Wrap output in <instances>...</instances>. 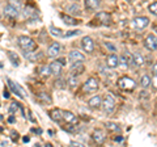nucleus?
I'll return each instance as SVG.
<instances>
[{
  "label": "nucleus",
  "mask_w": 157,
  "mask_h": 147,
  "mask_svg": "<svg viewBox=\"0 0 157 147\" xmlns=\"http://www.w3.org/2000/svg\"><path fill=\"white\" fill-rule=\"evenodd\" d=\"M18 46L22 49L24 51H30V50H36V42H34L30 37H26V36H21L18 37Z\"/></svg>",
  "instance_id": "1"
},
{
  "label": "nucleus",
  "mask_w": 157,
  "mask_h": 147,
  "mask_svg": "<svg viewBox=\"0 0 157 147\" xmlns=\"http://www.w3.org/2000/svg\"><path fill=\"white\" fill-rule=\"evenodd\" d=\"M118 85H119V88L121 89H123V91H132L136 87V83L132 80L131 77L123 76V77H121V79L118 80Z\"/></svg>",
  "instance_id": "2"
},
{
  "label": "nucleus",
  "mask_w": 157,
  "mask_h": 147,
  "mask_svg": "<svg viewBox=\"0 0 157 147\" xmlns=\"http://www.w3.org/2000/svg\"><path fill=\"white\" fill-rule=\"evenodd\" d=\"M102 108H104V110L106 112L107 114L113 113L114 109H115V100H114V97H113L111 95H106L104 101H102Z\"/></svg>",
  "instance_id": "3"
},
{
  "label": "nucleus",
  "mask_w": 157,
  "mask_h": 147,
  "mask_svg": "<svg viewBox=\"0 0 157 147\" xmlns=\"http://www.w3.org/2000/svg\"><path fill=\"white\" fill-rule=\"evenodd\" d=\"M98 89V81L94 77H89L82 85V92H94Z\"/></svg>",
  "instance_id": "4"
},
{
  "label": "nucleus",
  "mask_w": 157,
  "mask_h": 147,
  "mask_svg": "<svg viewBox=\"0 0 157 147\" xmlns=\"http://www.w3.org/2000/svg\"><path fill=\"white\" fill-rule=\"evenodd\" d=\"M7 83H8V85H9V88L12 89V92L14 95H17L20 99H24L25 97V91L22 89L21 87H20L18 84H16V83H13L11 79H7Z\"/></svg>",
  "instance_id": "5"
},
{
  "label": "nucleus",
  "mask_w": 157,
  "mask_h": 147,
  "mask_svg": "<svg viewBox=\"0 0 157 147\" xmlns=\"http://www.w3.org/2000/svg\"><path fill=\"white\" fill-rule=\"evenodd\" d=\"M132 24H134V26L137 29V30H141V29H144V28L148 26L149 18L145 17V16H143V17H135L134 22H132Z\"/></svg>",
  "instance_id": "6"
},
{
  "label": "nucleus",
  "mask_w": 157,
  "mask_h": 147,
  "mask_svg": "<svg viewBox=\"0 0 157 147\" xmlns=\"http://www.w3.org/2000/svg\"><path fill=\"white\" fill-rule=\"evenodd\" d=\"M144 45H145V47L148 49V50H152V51L156 50L157 49V37L153 36V34H149V36L145 38Z\"/></svg>",
  "instance_id": "7"
},
{
  "label": "nucleus",
  "mask_w": 157,
  "mask_h": 147,
  "mask_svg": "<svg viewBox=\"0 0 157 147\" xmlns=\"http://www.w3.org/2000/svg\"><path fill=\"white\" fill-rule=\"evenodd\" d=\"M18 9H20L18 7L9 3L8 6H6V8H4V14L8 16V17H17L18 16Z\"/></svg>",
  "instance_id": "8"
},
{
  "label": "nucleus",
  "mask_w": 157,
  "mask_h": 147,
  "mask_svg": "<svg viewBox=\"0 0 157 147\" xmlns=\"http://www.w3.org/2000/svg\"><path fill=\"white\" fill-rule=\"evenodd\" d=\"M81 45H82V49L86 51V53H92L94 50V43H93V40L90 37H84L81 41Z\"/></svg>",
  "instance_id": "9"
},
{
  "label": "nucleus",
  "mask_w": 157,
  "mask_h": 147,
  "mask_svg": "<svg viewBox=\"0 0 157 147\" xmlns=\"http://www.w3.org/2000/svg\"><path fill=\"white\" fill-rule=\"evenodd\" d=\"M68 59H70V62H84L85 61V57L82 55V54L80 51H76V50H72L70 53V55H68Z\"/></svg>",
  "instance_id": "10"
},
{
  "label": "nucleus",
  "mask_w": 157,
  "mask_h": 147,
  "mask_svg": "<svg viewBox=\"0 0 157 147\" xmlns=\"http://www.w3.org/2000/svg\"><path fill=\"white\" fill-rule=\"evenodd\" d=\"M62 67H63V63L60 61H54L50 63V70L52 75H59L62 72Z\"/></svg>",
  "instance_id": "11"
},
{
  "label": "nucleus",
  "mask_w": 157,
  "mask_h": 147,
  "mask_svg": "<svg viewBox=\"0 0 157 147\" xmlns=\"http://www.w3.org/2000/svg\"><path fill=\"white\" fill-rule=\"evenodd\" d=\"M60 53V45H59L58 42H54L52 45L47 49V55L48 57H51V58H54V57H58V54Z\"/></svg>",
  "instance_id": "12"
},
{
  "label": "nucleus",
  "mask_w": 157,
  "mask_h": 147,
  "mask_svg": "<svg viewBox=\"0 0 157 147\" xmlns=\"http://www.w3.org/2000/svg\"><path fill=\"white\" fill-rule=\"evenodd\" d=\"M63 120H64L67 124H72V125H75L77 124V117L72 113V112H63Z\"/></svg>",
  "instance_id": "13"
},
{
  "label": "nucleus",
  "mask_w": 157,
  "mask_h": 147,
  "mask_svg": "<svg viewBox=\"0 0 157 147\" xmlns=\"http://www.w3.org/2000/svg\"><path fill=\"white\" fill-rule=\"evenodd\" d=\"M92 138H93V141H94L97 145H102L105 142V134L102 133L101 130H96V131H93Z\"/></svg>",
  "instance_id": "14"
},
{
  "label": "nucleus",
  "mask_w": 157,
  "mask_h": 147,
  "mask_svg": "<svg viewBox=\"0 0 157 147\" xmlns=\"http://www.w3.org/2000/svg\"><path fill=\"white\" fill-rule=\"evenodd\" d=\"M24 55H25L26 59H29L30 62H36L38 58L42 57V53L41 51H33V50H30V51H25Z\"/></svg>",
  "instance_id": "15"
},
{
  "label": "nucleus",
  "mask_w": 157,
  "mask_h": 147,
  "mask_svg": "<svg viewBox=\"0 0 157 147\" xmlns=\"http://www.w3.org/2000/svg\"><path fill=\"white\" fill-rule=\"evenodd\" d=\"M97 20L100 21L101 24H104V25H109L110 21H111V18H110V14H109V13L101 12V13L97 14Z\"/></svg>",
  "instance_id": "16"
},
{
  "label": "nucleus",
  "mask_w": 157,
  "mask_h": 147,
  "mask_svg": "<svg viewBox=\"0 0 157 147\" xmlns=\"http://www.w3.org/2000/svg\"><path fill=\"white\" fill-rule=\"evenodd\" d=\"M84 72V66L81 65V62H75L73 66L71 67V75H78V74Z\"/></svg>",
  "instance_id": "17"
},
{
  "label": "nucleus",
  "mask_w": 157,
  "mask_h": 147,
  "mask_svg": "<svg viewBox=\"0 0 157 147\" xmlns=\"http://www.w3.org/2000/svg\"><path fill=\"white\" fill-rule=\"evenodd\" d=\"M89 106L92 108V109H97V108H100L102 105V99L100 96H94V97H92V99L89 100Z\"/></svg>",
  "instance_id": "18"
},
{
  "label": "nucleus",
  "mask_w": 157,
  "mask_h": 147,
  "mask_svg": "<svg viewBox=\"0 0 157 147\" xmlns=\"http://www.w3.org/2000/svg\"><path fill=\"white\" fill-rule=\"evenodd\" d=\"M50 117H51L52 121L59 122L60 120H63V112L59 110V109H54V110L50 112Z\"/></svg>",
  "instance_id": "19"
},
{
  "label": "nucleus",
  "mask_w": 157,
  "mask_h": 147,
  "mask_svg": "<svg viewBox=\"0 0 157 147\" xmlns=\"http://www.w3.org/2000/svg\"><path fill=\"white\" fill-rule=\"evenodd\" d=\"M118 65H119V58L117 55H110L107 58V66L110 68H115V67H118Z\"/></svg>",
  "instance_id": "20"
},
{
  "label": "nucleus",
  "mask_w": 157,
  "mask_h": 147,
  "mask_svg": "<svg viewBox=\"0 0 157 147\" xmlns=\"http://www.w3.org/2000/svg\"><path fill=\"white\" fill-rule=\"evenodd\" d=\"M85 7L90 11H94L100 7V0H85Z\"/></svg>",
  "instance_id": "21"
},
{
  "label": "nucleus",
  "mask_w": 157,
  "mask_h": 147,
  "mask_svg": "<svg viewBox=\"0 0 157 147\" xmlns=\"http://www.w3.org/2000/svg\"><path fill=\"white\" fill-rule=\"evenodd\" d=\"M60 17H62L63 22L67 24V25H77L78 24V20H75L73 17H70V16H67V14H60Z\"/></svg>",
  "instance_id": "22"
},
{
  "label": "nucleus",
  "mask_w": 157,
  "mask_h": 147,
  "mask_svg": "<svg viewBox=\"0 0 157 147\" xmlns=\"http://www.w3.org/2000/svg\"><path fill=\"white\" fill-rule=\"evenodd\" d=\"M132 55H134V65L141 66V65L144 63V58H143V55H141V54L135 53V54H132Z\"/></svg>",
  "instance_id": "23"
},
{
  "label": "nucleus",
  "mask_w": 157,
  "mask_h": 147,
  "mask_svg": "<svg viewBox=\"0 0 157 147\" xmlns=\"http://www.w3.org/2000/svg\"><path fill=\"white\" fill-rule=\"evenodd\" d=\"M17 110L21 112V114L25 117V114H24V109H22L21 106H20L18 102H12V104H11V108H9V112H11V113H14V112H17Z\"/></svg>",
  "instance_id": "24"
},
{
  "label": "nucleus",
  "mask_w": 157,
  "mask_h": 147,
  "mask_svg": "<svg viewBox=\"0 0 157 147\" xmlns=\"http://www.w3.org/2000/svg\"><path fill=\"white\" fill-rule=\"evenodd\" d=\"M8 57L13 66H18V55L14 51H8Z\"/></svg>",
  "instance_id": "25"
},
{
  "label": "nucleus",
  "mask_w": 157,
  "mask_h": 147,
  "mask_svg": "<svg viewBox=\"0 0 157 147\" xmlns=\"http://www.w3.org/2000/svg\"><path fill=\"white\" fill-rule=\"evenodd\" d=\"M38 100L41 101L42 104H47V102L50 104V102H51V99H50V97H48V96L45 93V92H41V93L38 95Z\"/></svg>",
  "instance_id": "26"
},
{
  "label": "nucleus",
  "mask_w": 157,
  "mask_h": 147,
  "mask_svg": "<svg viewBox=\"0 0 157 147\" xmlns=\"http://www.w3.org/2000/svg\"><path fill=\"white\" fill-rule=\"evenodd\" d=\"M106 127L109 131H119L121 130V126L115 124V122H107L106 124Z\"/></svg>",
  "instance_id": "27"
},
{
  "label": "nucleus",
  "mask_w": 157,
  "mask_h": 147,
  "mask_svg": "<svg viewBox=\"0 0 157 147\" xmlns=\"http://www.w3.org/2000/svg\"><path fill=\"white\" fill-rule=\"evenodd\" d=\"M68 13H73V14H78L80 13V8H78L77 4H71V6L67 7Z\"/></svg>",
  "instance_id": "28"
},
{
  "label": "nucleus",
  "mask_w": 157,
  "mask_h": 147,
  "mask_svg": "<svg viewBox=\"0 0 157 147\" xmlns=\"http://www.w3.org/2000/svg\"><path fill=\"white\" fill-rule=\"evenodd\" d=\"M151 84V77L148 75H144L143 77L140 79V85L143 87V88H148Z\"/></svg>",
  "instance_id": "29"
},
{
  "label": "nucleus",
  "mask_w": 157,
  "mask_h": 147,
  "mask_svg": "<svg viewBox=\"0 0 157 147\" xmlns=\"http://www.w3.org/2000/svg\"><path fill=\"white\" fill-rule=\"evenodd\" d=\"M77 83H78V77L77 75H71L70 76V79H68V85H70L71 88H75L77 85Z\"/></svg>",
  "instance_id": "30"
},
{
  "label": "nucleus",
  "mask_w": 157,
  "mask_h": 147,
  "mask_svg": "<svg viewBox=\"0 0 157 147\" xmlns=\"http://www.w3.org/2000/svg\"><path fill=\"white\" fill-rule=\"evenodd\" d=\"M50 33L52 34V36H55V37H63V32H62V29H59V28H55V26H50Z\"/></svg>",
  "instance_id": "31"
},
{
  "label": "nucleus",
  "mask_w": 157,
  "mask_h": 147,
  "mask_svg": "<svg viewBox=\"0 0 157 147\" xmlns=\"http://www.w3.org/2000/svg\"><path fill=\"white\" fill-rule=\"evenodd\" d=\"M24 14H25L26 17L36 16V9L32 8V7H25V9H24Z\"/></svg>",
  "instance_id": "32"
},
{
  "label": "nucleus",
  "mask_w": 157,
  "mask_h": 147,
  "mask_svg": "<svg viewBox=\"0 0 157 147\" xmlns=\"http://www.w3.org/2000/svg\"><path fill=\"white\" fill-rule=\"evenodd\" d=\"M41 74L43 76H48L51 74V70H50V66H43L41 67Z\"/></svg>",
  "instance_id": "33"
},
{
  "label": "nucleus",
  "mask_w": 157,
  "mask_h": 147,
  "mask_svg": "<svg viewBox=\"0 0 157 147\" xmlns=\"http://www.w3.org/2000/svg\"><path fill=\"white\" fill-rule=\"evenodd\" d=\"M149 12L152 14H156V16H157V2L156 3H152L151 6H149Z\"/></svg>",
  "instance_id": "34"
},
{
  "label": "nucleus",
  "mask_w": 157,
  "mask_h": 147,
  "mask_svg": "<svg viewBox=\"0 0 157 147\" xmlns=\"http://www.w3.org/2000/svg\"><path fill=\"white\" fill-rule=\"evenodd\" d=\"M76 34H80V30H72V32H67L63 34V37H72V36H76Z\"/></svg>",
  "instance_id": "35"
},
{
  "label": "nucleus",
  "mask_w": 157,
  "mask_h": 147,
  "mask_svg": "<svg viewBox=\"0 0 157 147\" xmlns=\"http://www.w3.org/2000/svg\"><path fill=\"white\" fill-rule=\"evenodd\" d=\"M151 83H152V85H153V88H155V89H157V75H155L153 77H152Z\"/></svg>",
  "instance_id": "36"
},
{
  "label": "nucleus",
  "mask_w": 157,
  "mask_h": 147,
  "mask_svg": "<svg viewBox=\"0 0 157 147\" xmlns=\"http://www.w3.org/2000/svg\"><path fill=\"white\" fill-rule=\"evenodd\" d=\"M55 87H59V88H63V87H64V81H63L62 79H59V80H56V81H55Z\"/></svg>",
  "instance_id": "37"
},
{
  "label": "nucleus",
  "mask_w": 157,
  "mask_h": 147,
  "mask_svg": "<svg viewBox=\"0 0 157 147\" xmlns=\"http://www.w3.org/2000/svg\"><path fill=\"white\" fill-rule=\"evenodd\" d=\"M105 45H106V47H107V49H109V50H113V51H115V47H114V46H113V45H111V43H107V42H106V43H105Z\"/></svg>",
  "instance_id": "38"
},
{
  "label": "nucleus",
  "mask_w": 157,
  "mask_h": 147,
  "mask_svg": "<svg viewBox=\"0 0 157 147\" xmlns=\"http://www.w3.org/2000/svg\"><path fill=\"white\" fill-rule=\"evenodd\" d=\"M12 139L13 141H17L18 139V134L16 133V131H12Z\"/></svg>",
  "instance_id": "39"
},
{
  "label": "nucleus",
  "mask_w": 157,
  "mask_h": 147,
  "mask_svg": "<svg viewBox=\"0 0 157 147\" xmlns=\"http://www.w3.org/2000/svg\"><path fill=\"white\" fill-rule=\"evenodd\" d=\"M3 96H4V99H8V97H9V92H8L7 89H4V92H3Z\"/></svg>",
  "instance_id": "40"
},
{
  "label": "nucleus",
  "mask_w": 157,
  "mask_h": 147,
  "mask_svg": "<svg viewBox=\"0 0 157 147\" xmlns=\"http://www.w3.org/2000/svg\"><path fill=\"white\" fill-rule=\"evenodd\" d=\"M71 146H82V143H80V142H71V143H70Z\"/></svg>",
  "instance_id": "41"
},
{
  "label": "nucleus",
  "mask_w": 157,
  "mask_h": 147,
  "mask_svg": "<svg viewBox=\"0 0 157 147\" xmlns=\"http://www.w3.org/2000/svg\"><path fill=\"white\" fill-rule=\"evenodd\" d=\"M115 142H123V137H117Z\"/></svg>",
  "instance_id": "42"
},
{
  "label": "nucleus",
  "mask_w": 157,
  "mask_h": 147,
  "mask_svg": "<svg viewBox=\"0 0 157 147\" xmlns=\"http://www.w3.org/2000/svg\"><path fill=\"white\" fill-rule=\"evenodd\" d=\"M153 72H155V75H157V63L153 65Z\"/></svg>",
  "instance_id": "43"
},
{
  "label": "nucleus",
  "mask_w": 157,
  "mask_h": 147,
  "mask_svg": "<svg viewBox=\"0 0 157 147\" xmlns=\"http://www.w3.org/2000/svg\"><path fill=\"white\" fill-rule=\"evenodd\" d=\"M8 121L12 124V122H14V117H13V116H11V117H9V118H8Z\"/></svg>",
  "instance_id": "44"
},
{
  "label": "nucleus",
  "mask_w": 157,
  "mask_h": 147,
  "mask_svg": "<svg viewBox=\"0 0 157 147\" xmlns=\"http://www.w3.org/2000/svg\"><path fill=\"white\" fill-rule=\"evenodd\" d=\"M30 141V138H29V137H24V142H29Z\"/></svg>",
  "instance_id": "45"
},
{
  "label": "nucleus",
  "mask_w": 157,
  "mask_h": 147,
  "mask_svg": "<svg viewBox=\"0 0 157 147\" xmlns=\"http://www.w3.org/2000/svg\"><path fill=\"white\" fill-rule=\"evenodd\" d=\"M2 118H3V116H2V114H0V120H2Z\"/></svg>",
  "instance_id": "46"
}]
</instances>
